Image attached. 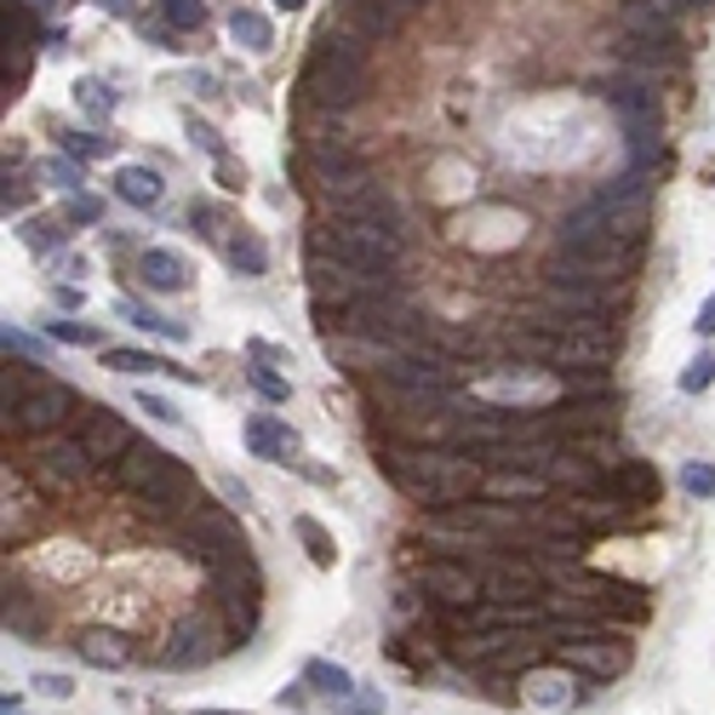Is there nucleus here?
<instances>
[{
  "label": "nucleus",
  "instance_id": "39448f33",
  "mask_svg": "<svg viewBox=\"0 0 715 715\" xmlns=\"http://www.w3.org/2000/svg\"><path fill=\"white\" fill-rule=\"evenodd\" d=\"M641 241H619V235H590V241H561L543 263V281L561 287H619L635 276Z\"/></svg>",
  "mask_w": 715,
  "mask_h": 715
},
{
  "label": "nucleus",
  "instance_id": "4c0bfd02",
  "mask_svg": "<svg viewBox=\"0 0 715 715\" xmlns=\"http://www.w3.org/2000/svg\"><path fill=\"white\" fill-rule=\"evenodd\" d=\"M681 487L698 493V498H709V493H715V469H709V464H687V469H681Z\"/></svg>",
  "mask_w": 715,
  "mask_h": 715
},
{
  "label": "nucleus",
  "instance_id": "37998d69",
  "mask_svg": "<svg viewBox=\"0 0 715 715\" xmlns=\"http://www.w3.org/2000/svg\"><path fill=\"white\" fill-rule=\"evenodd\" d=\"M35 687H41V693H52V698H63V693H70V675H41Z\"/></svg>",
  "mask_w": 715,
  "mask_h": 715
},
{
  "label": "nucleus",
  "instance_id": "09e8293b",
  "mask_svg": "<svg viewBox=\"0 0 715 715\" xmlns=\"http://www.w3.org/2000/svg\"><path fill=\"white\" fill-rule=\"evenodd\" d=\"M189 715H241V709H189Z\"/></svg>",
  "mask_w": 715,
  "mask_h": 715
},
{
  "label": "nucleus",
  "instance_id": "dca6fc26",
  "mask_svg": "<svg viewBox=\"0 0 715 715\" xmlns=\"http://www.w3.org/2000/svg\"><path fill=\"white\" fill-rule=\"evenodd\" d=\"M218 653H224V641H213L207 624H178L173 635L160 641L155 659H160L166 670H200V664H213Z\"/></svg>",
  "mask_w": 715,
  "mask_h": 715
},
{
  "label": "nucleus",
  "instance_id": "20e7f679",
  "mask_svg": "<svg viewBox=\"0 0 715 715\" xmlns=\"http://www.w3.org/2000/svg\"><path fill=\"white\" fill-rule=\"evenodd\" d=\"M516 355L538 361V372H556V379H578V372H607L619 355V332L612 327H521Z\"/></svg>",
  "mask_w": 715,
  "mask_h": 715
},
{
  "label": "nucleus",
  "instance_id": "8fccbe9b",
  "mask_svg": "<svg viewBox=\"0 0 715 715\" xmlns=\"http://www.w3.org/2000/svg\"><path fill=\"white\" fill-rule=\"evenodd\" d=\"M276 7H281V12H298V7H303V0H276Z\"/></svg>",
  "mask_w": 715,
  "mask_h": 715
},
{
  "label": "nucleus",
  "instance_id": "c9c22d12",
  "mask_svg": "<svg viewBox=\"0 0 715 715\" xmlns=\"http://www.w3.org/2000/svg\"><path fill=\"white\" fill-rule=\"evenodd\" d=\"M75 92H81V110H86V115H110V110H115V92H110L104 81H81Z\"/></svg>",
  "mask_w": 715,
  "mask_h": 715
},
{
  "label": "nucleus",
  "instance_id": "603ef678",
  "mask_svg": "<svg viewBox=\"0 0 715 715\" xmlns=\"http://www.w3.org/2000/svg\"><path fill=\"white\" fill-rule=\"evenodd\" d=\"M7 715H18V709H7Z\"/></svg>",
  "mask_w": 715,
  "mask_h": 715
},
{
  "label": "nucleus",
  "instance_id": "f3484780",
  "mask_svg": "<svg viewBox=\"0 0 715 715\" xmlns=\"http://www.w3.org/2000/svg\"><path fill=\"white\" fill-rule=\"evenodd\" d=\"M543 493H550V475H538V469H487L481 475V498H493V504H538Z\"/></svg>",
  "mask_w": 715,
  "mask_h": 715
},
{
  "label": "nucleus",
  "instance_id": "f8f14e48",
  "mask_svg": "<svg viewBox=\"0 0 715 715\" xmlns=\"http://www.w3.org/2000/svg\"><path fill=\"white\" fill-rule=\"evenodd\" d=\"M218 612H224V635L258 630V567L252 561L218 567Z\"/></svg>",
  "mask_w": 715,
  "mask_h": 715
},
{
  "label": "nucleus",
  "instance_id": "f704fd0d",
  "mask_svg": "<svg viewBox=\"0 0 715 715\" xmlns=\"http://www.w3.org/2000/svg\"><path fill=\"white\" fill-rule=\"evenodd\" d=\"M160 18L173 23V29H200L207 7H200V0H160Z\"/></svg>",
  "mask_w": 715,
  "mask_h": 715
},
{
  "label": "nucleus",
  "instance_id": "72a5a7b5",
  "mask_svg": "<svg viewBox=\"0 0 715 715\" xmlns=\"http://www.w3.org/2000/svg\"><path fill=\"white\" fill-rule=\"evenodd\" d=\"M189 224H200V235H207V241H229V218H224V207H207V200H200V207H189Z\"/></svg>",
  "mask_w": 715,
  "mask_h": 715
},
{
  "label": "nucleus",
  "instance_id": "0eeeda50",
  "mask_svg": "<svg viewBox=\"0 0 715 715\" xmlns=\"http://www.w3.org/2000/svg\"><path fill=\"white\" fill-rule=\"evenodd\" d=\"M92 469H97V458L86 453V441L81 435H41L35 441V453H29V475L46 487V493H75V487H86L92 481Z\"/></svg>",
  "mask_w": 715,
  "mask_h": 715
},
{
  "label": "nucleus",
  "instance_id": "cd10ccee",
  "mask_svg": "<svg viewBox=\"0 0 715 715\" xmlns=\"http://www.w3.org/2000/svg\"><path fill=\"white\" fill-rule=\"evenodd\" d=\"M104 361H110L115 372H178V379H184V366L160 361V355H149V350H104Z\"/></svg>",
  "mask_w": 715,
  "mask_h": 715
},
{
  "label": "nucleus",
  "instance_id": "c03bdc74",
  "mask_svg": "<svg viewBox=\"0 0 715 715\" xmlns=\"http://www.w3.org/2000/svg\"><path fill=\"white\" fill-rule=\"evenodd\" d=\"M52 178H58L63 189H81V173H75V166H70V160H63V166H52Z\"/></svg>",
  "mask_w": 715,
  "mask_h": 715
},
{
  "label": "nucleus",
  "instance_id": "4468645a",
  "mask_svg": "<svg viewBox=\"0 0 715 715\" xmlns=\"http://www.w3.org/2000/svg\"><path fill=\"white\" fill-rule=\"evenodd\" d=\"M595 493H607V498H619V504H630V509H653L659 504V493H664V481H659V469L646 464V458H619L607 475H601V487Z\"/></svg>",
  "mask_w": 715,
  "mask_h": 715
},
{
  "label": "nucleus",
  "instance_id": "3c124183",
  "mask_svg": "<svg viewBox=\"0 0 715 715\" xmlns=\"http://www.w3.org/2000/svg\"><path fill=\"white\" fill-rule=\"evenodd\" d=\"M681 7H709V0H681Z\"/></svg>",
  "mask_w": 715,
  "mask_h": 715
},
{
  "label": "nucleus",
  "instance_id": "6e6552de",
  "mask_svg": "<svg viewBox=\"0 0 715 715\" xmlns=\"http://www.w3.org/2000/svg\"><path fill=\"white\" fill-rule=\"evenodd\" d=\"M184 543H189V556L213 561V567L252 561L241 527H235V516H229V509H213V504H195L189 516H184Z\"/></svg>",
  "mask_w": 715,
  "mask_h": 715
},
{
  "label": "nucleus",
  "instance_id": "c85d7f7f",
  "mask_svg": "<svg viewBox=\"0 0 715 715\" xmlns=\"http://www.w3.org/2000/svg\"><path fill=\"white\" fill-rule=\"evenodd\" d=\"M298 538H303V550H310V561H315V567H332V561H338L332 532H327L315 516H298Z\"/></svg>",
  "mask_w": 715,
  "mask_h": 715
},
{
  "label": "nucleus",
  "instance_id": "49530a36",
  "mask_svg": "<svg viewBox=\"0 0 715 715\" xmlns=\"http://www.w3.org/2000/svg\"><path fill=\"white\" fill-rule=\"evenodd\" d=\"M23 200H29V189H23V184H12V178H7V213H12V207H23Z\"/></svg>",
  "mask_w": 715,
  "mask_h": 715
},
{
  "label": "nucleus",
  "instance_id": "4be33fe9",
  "mask_svg": "<svg viewBox=\"0 0 715 715\" xmlns=\"http://www.w3.org/2000/svg\"><path fill=\"white\" fill-rule=\"evenodd\" d=\"M115 195L126 200V207H155V200L166 195V184H160L155 166H115Z\"/></svg>",
  "mask_w": 715,
  "mask_h": 715
},
{
  "label": "nucleus",
  "instance_id": "aec40b11",
  "mask_svg": "<svg viewBox=\"0 0 715 715\" xmlns=\"http://www.w3.org/2000/svg\"><path fill=\"white\" fill-rule=\"evenodd\" d=\"M247 447H252V458H269V464H287L292 453H298V435L281 424V418H269V413H258L252 424H247Z\"/></svg>",
  "mask_w": 715,
  "mask_h": 715
},
{
  "label": "nucleus",
  "instance_id": "2eb2a0df",
  "mask_svg": "<svg viewBox=\"0 0 715 715\" xmlns=\"http://www.w3.org/2000/svg\"><path fill=\"white\" fill-rule=\"evenodd\" d=\"M556 441H572V435H595V429H612V395H572L561 406L543 413Z\"/></svg>",
  "mask_w": 715,
  "mask_h": 715
},
{
  "label": "nucleus",
  "instance_id": "6ab92c4d",
  "mask_svg": "<svg viewBox=\"0 0 715 715\" xmlns=\"http://www.w3.org/2000/svg\"><path fill=\"white\" fill-rule=\"evenodd\" d=\"M75 653H81L86 664H97V670H126L132 659H138V646H132L121 630H81Z\"/></svg>",
  "mask_w": 715,
  "mask_h": 715
},
{
  "label": "nucleus",
  "instance_id": "79ce46f5",
  "mask_svg": "<svg viewBox=\"0 0 715 715\" xmlns=\"http://www.w3.org/2000/svg\"><path fill=\"white\" fill-rule=\"evenodd\" d=\"M252 384H258V395H263V401H287V379H276V372L252 366Z\"/></svg>",
  "mask_w": 715,
  "mask_h": 715
},
{
  "label": "nucleus",
  "instance_id": "f03ea898",
  "mask_svg": "<svg viewBox=\"0 0 715 715\" xmlns=\"http://www.w3.org/2000/svg\"><path fill=\"white\" fill-rule=\"evenodd\" d=\"M366 46L355 29H321V41L310 52V63H303V75H298V92H303V104H315V110H350L361 104V92H366Z\"/></svg>",
  "mask_w": 715,
  "mask_h": 715
},
{
  "label": "nucleus",
  "instance_id": "f257e3e1",
  "mask_svg": "<svg viewBox=\"0 0 715 715\" xmlns=\"http://www.w3.org/2000/svg\"><path fill=\"white\" fill-rule=\"evenodd\" d=\"M384 469L390 481L424 504V509H453V504H469L475 493H481V464H475L469 453L458 447H390L384 453Z\"/></svg>",
  "mask_w": 715,
  "mask_h": 715
},
{
  "label": "nucleus",
  "instance_id": "c756f323",
  "mask_svg": "<svg viewBox=\"0 0 715 715\" xmlns=\"http://www.w3.org/2000/svg\"><path fill=\"white\" fill-rule=\"evenodd\" d=\"M121 315H126L132 327L160 332V338H173V344H184V327H178V321H166V315H155V310H144V303H121Z\"/></svg>",
  "mask_w": 715,
  "mask_h": 715
},
{
  "label": "nucleus",
  "instance_id": "423d86ee",
  "mask_svg": "<svg viewBox=\"0 0 715 715\" xmlns=\"http://www.w3.org/2000/svg\"><path fill=\"white\" fill-rule=\"evenodd\" d=\"M303 252H327V258H344L361 269H395L401 258V224L390 218H332L310 229V247Z\"/></svg>",
  "mask_w": 715,
  "mask_h": 715
},
{
  "label": "nucleus",
  "instance_id": "b1692460",
  "mask_svg": "<svg viewBox=\"0 0 715 715\" xmlns=\"http://www.w3.org/2000/svg\"><path fill=\"white\" fill-rule=\"evenodd\" d=\"M229 41H235V46H247V52H269L276 29H269V18H263V12L235 7V12H229Z\"/></svg>",
  "mask_w": 715,
  "mask_h": 715
},
{
  "label": "nucleus",
  "instance_id": "5701e85b",
  "mask_svg": "<svg viewBox=\"0 0 715 715\" xmlns=\"http://www.w3.org/2000/svg\"><path fill=\"white\" fill-rule=\"evenodd\" d=\"M46 379L35 372V361H12L7 355V366H0V413H12V406H23L29 395H35Z\"/></svg>",
  "mask_w": 715,
  "mask_h": 715
},
{
  "label": "nucleus",
  "instance_id": "de8ad7c7",
  "mask_svg": "<svg viewBox=\"0 0 715 715\" xmlns=\"http://www.w3.org/2000/svg\"><path fill=\"white\" fill-rule=\"evenodd\" d=\"M104 7H110L115 18H126V0H104Z\"/></svg>",
  "mask_w": 715,
  "mask_h": 715
},
{
  "label": "nucleus",
  "instance_id": "9b49d317",
  "mask_svg": "<svg viewBox=\"0 0 715 715\" xmlns=\"http://www.w3.org/2000/svg\"><path fill=\"white\" fill-rule=\"evenodd\" d=\"M75 413H86L81 395H75L70 384H52V379H46L23 406H12V413H7V429H18V435H58Z\"/></svg>",
  "mask_w": 715,
  "mask_h": 715
},
{
  "label": "nucleus",
  "instance_id": "ddd939ff",
  "mask_svg": "<svg viewBox=\"0 0 715 715\" xmlns=\"http://www.w3.org/2000/svg\"><path fill=\"white\" fill-rule=\"evenodd\" d=\"M81 441H86V453L97 458V469H115L132 447H138L132 424L121 413H110V406H86V413H81Z\"/></svg>",
  "mask_w": 715,
  "mask_h": 715
},
{
  "label": "nucleus",
  "instance_id": "473e14b6",
  "mask_svg": "<svg viewBox=\"0 0 715 715\" xmlns=\"http://www.w3.org/2000/svg\"><path fill=\"white\" fill-rule=\"evenodd\" d=\"M58 144H63V155H75V160L110 155V138H92V132H58Z\"/></svg>",
  "mask_w": 715,
  "mask_h": 715
},
{
  "label": "nucleus",
  "instance_id": "a211bd4d",
  "mask_svg": "<svg viewBox=\"0 0 715 715\" xmlns=\"http://www.w3.org/2000/svg\"><path fill=\"white\" fill-rule=\"evenodd\" d=\"M138 281H144L149 292H184V287H189V263H184V252H173V247H144Z\"/></svg>",
  "mask_w": 715,
  "mask_h": 715
},
{
  "label": "nucleus",
  "instance_id": "1a4fd4ad",
  "mask_svg": "<svg viewBox=\"0 0 715 715\" xmlns=\"http://www.w3.org/2000/svg\"><path fill=\"white\" fill-rule=\"evenodd\" d=\"M418 590L435 601V607H447V612H464L487 595V572L475 567L469 556H429L418 567Z\"/></svg>",
  "mask_w": 715,
  "mask_h": 715
},
{
  "label": "nucleus",
  "instance_id": "e433bc0d",
  "mask_svg": "<svg viewBox=\"0 0 715 715\" xmlns=\"http://www.w3.org/2000/svg\"><path fill=\"white\" fill-rule=\"evenodd\" d=\"M709 379H715V350H704L687 372H681V390L687 395H698V390H709Z\"/></svg>",
  "mask_w": 715,
  "mask_h": 715
},
{
  "label": "nucleus",
  "instance_id": "a19ab883",
  "mask_svg": "<svg viewBox=\"0 0 715 715\" xmlns=\"http://www.w3.org/2000/svg\"><path fill=\"white\" fill-rule=\"evenodd\" d=\"M138 406H144V413H149V418H160V424H178V418H184V413H178V406H173V401H160V395H149V390L138 395Z\"/></svg>",
  "mask_w": 715,
  "mask_h": 715
},
{
  "label": "nucleus",
  "instance_id": "bb28decb",
  "mask_svg": "<svg viewBox=\"0 0 715 715\" xmlns=\"http://www.w3.org/2000/svg\"><path fill=\"white\" fill-rule=\"evenodd\" d=\"M624 58L630 63H675L681 41L675 35H624Z\"/></svg>",
  "mask_w": 715,
  "mask_h": 715
},
{
  "label": "nucleus",
  "instance_id": "2f4dec72",
  "mask_svg": "<svg viewBox=\"0 0 715 715\" xmlns=\"http://www.w3.org/2000/svg\"><path fill=\"white\" fill-rule=\"evenodd\" d=\"M527 698H532V704H543V709L572 704V693H567V675H561V681H556V675H527Z\"/></svg>",
  "mask_w": 715,
  "mask_h": 715
},
{
  "label": "nucleus",
  "instance_id": "7ed1b4c3",
  "mask_svg": "<svg viewBox=\"0 0 715 715\" xmlns=\"http://www.w3.org/2000/svg\"><path fill=\"white\" fill-rule=\"evenodd\" d=\"M110 481L121 487V493H132L138 498V509L144 516H189V509L200 504V493H195V475L173 458V453H160V447H149V441H138L115 469H110Z\"/></svg>",
  "mask_w": 715,
  "mask_h": 715
},
{
  "label": "nucleus",
  "instance_id": "7c9ffc66",
  "mask_svg": "<svg viewBox=\"0 0 715 715\" xmlns=\"http://www.w3.org/2000/svg\"><path fill=\"white\" fill-rule=\"evenodd\" d=\"M7 46H29V52H35V18H29L23 0H7Z\"/></svg>",
  "mask_w": 715,
  "mask_h": 715
},
{
  "label": "nucleus",
  "instance_id": "a18cd8bd",
  "mask_svg": "<svg viewBox=\"0 0 715 715\" xmlns=\"http://www.w3.org/2000/svg\"><path fill=\"white\" fill-rule=\"evenodd\" d=\"M693 327H698L704 338H715V298H709V303H704V310H698V321H693Z\"/></svg>",
  "mask_w": 715,
  "mask_h": 715
},
{
  "label": "nucleus",
  "instance_id": "a878e982",
  "mask_svg": "<svg viewBox=\"0 0 715 715\" xmlns=\"http://www.w3.org/2000/svg\"><path fill=\"white\" fill-rule=\"evenodd\" d=\"M303 681H310L315 693H327V698H350V693H355L350 670H344V664H327V659H310V664H303Z\"/></svg>",
  "mask_w": 715,
  "mask_h": 715
},
{
  "label": "nucleus",
  "instance_id": "58836bf2",
  "mask_svg": "<svg viewBox=\"0 0 715 715\" xmlns=\"http://www.w3.org/2000/svg\"><path fill=\"white\" fill-rule=\"evenodd\" d=\"M189 138H195V144H200V149H207V155H213V160H224V144H218V132H213V126H207V121H195V115H189Z\"/></svg>",
  "mask_w": 715,
  "mask_h": 715
},
{
  "label": "nucleus",
  "instance_id": "ea45409f",
  "mask_svg": "<svg viewBox=\"0 0 715 715\" xmlns=\"http://www.w3.org/2000/svg\"><path fill=\"white\" fill-rule=\"evenodd\" d=\"M52 338H63V344H97V332L81 321H52Z\"/></svg>",
  "mask_w": 715,
  "mask_h": 715
},
{
  "label": "nucleus",
  "instance_id": "412c9836",
  "mask_svg": "<svg viewBox=\"0 0 715 715\" xmlns=\"http://www.w3.org/2000/svg\"><path fill=\"white\" fill-rule=\"evenodd\" d=\"M681 0H630L624 7V35H675Z\"/></svg>",
  "mask_w": 715,
  "mask_h": 715
},
{
  "label": "nucleus",
  "instance_id": "393cba45",
  "mask_svg": "<svg viewBox=\"0 0 715 715\" xmlns=\"http://www.w3.org/2000/svg\"><path fill=\"white\" fill-rule=\"evenodd\" d=\"M224 258L241 269V276H263L269 269V252H263V241L252 229H229V241H224Z\"/></svg>",
  "mask_w": 715,
  "mask_h": 715
},
{
  "label": "nucleus",
  "instance_id": "9d476101",
  "mask_svg": "<svg viewBox=\"0 0 715 715\" xmlns=\"http://www.w3.org/2000/svg\"><path fill=\"white\" fill-rule=\"evenodd\" d=\"M550 659L572 675H590V681H607V675H624L630 670V646L601 630V635H578V641H556L550 646Z\"/></svg>",
  "mask_w": 715,
  "mask_h": 715
}]
</instances>
